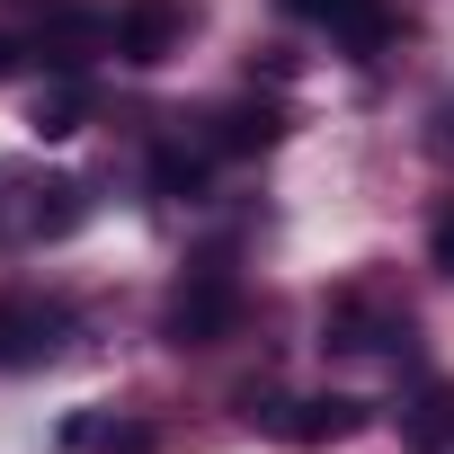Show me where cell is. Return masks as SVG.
<instances>
[{
  "label": "cell",
  "instance_id": "obj_9",
  "mask_svg": "<svg viewBox=\"0 0 454 454\" xmlns=\"http://www.w3.org/2000/svg\"><path fill=\"white\" fill-rule=\"evenodd\" d=\"M268 143H277V107H250L241 98V107L214 116V152H268Z\"/></svg>",
  "mask_w": 454,
  "mask_h": 454
},
{
  "label": "cell",
  "instance_id": "obj_5",
  "mask_svg": "<svg viewBox=\"0 0 454 454\" xmlns=\"http://www.w3.org/2000/svg\"><path fill=\"white\" fill-rule=\"evenodd\" d=\"M178 27H187V10H178V0H125L107 36H116V54H125V63H169Z\"/></svg>",
  "mask_w": 454,
  "mask_h": 454
},
{
  "label": "cell",
  "instance_id": "obj_7",
  "mask_svg": "<svg viewBox=\"0 0 454 454\" xmlns=\"http://www.w3.org/2000/svg\"><path fill=\"white\" fill-rule=\"evenodd\" d=\"M81 116H90V90H81L72 72H54V81L36 90V107H27V125H36L45 143H63V134H81Z\"/></svg>",
  "mask_w": 454,
  "mask_h": 454
},
{
  "label": "cell",
  "instance_id": "obj_3",
  "mask_svg": "<svg viewBox=\"0 0 454 454\" xmlns=\"http://www.w3.org/2000/svg\"><path fill=\"white\" fill-rule=\"evenodd\" d=\"M27 205H0V232H19V241H63L72 223L90 214V196L72 178H45V187H19Z\"/></svg>",
  "mask_w": 454,
  "mask_h": 454
},
{
  "label": "cell",
  "instance_id": "obj_8",
  "mask_svg": "<svg viewBox=\"0 0 454 454\" xmlns=\"http://www.w3.org/2000/svg\"><path fill=\"white\" fill-rule=\"evenodd\" d=\"M152 196L196 205V196H205V152H187V143H152Z\"/></svg>",
  "mask_w": 454,
  "mask_h": 454
},
{
  "label": "cell",
  "instance_id": "obj_12",
  "mask_svg": "<svg viewBox=\"0 0 454 454\" xmlns=\"http://www.w3.org/2000/svg\"><path fill=\"white\" fill-rule=\"evenodd\" d=\"M436 268H454V214L436 223Z\"/></svg>",
  "mask_w": 454,
  "mask_h": 454
},
{
  "label": "cell",
  "instance_id": "obj_13",
  "mask_svg": "<svg viewBox=\"0 0 454 454\" xmlns=\"http://www.w3.org/2000/svg\"><path fill=\"white\" fill-rule=\"evenodd\" d=\"M436 152H454V98L436 107Z\"/></svg>",
  "mask_w": 454,
  "mask_h": 454
},
{
  "label": "cell",
  "instance_id": "obj_1",
  "mask_svg": "<svg viewBox=\"0 0 454 454\" xmlns=\"http://www.w3.org/2000/svg\"><path fill=\"white\" fill-rule=\"evenodd\" d=\"M232 321H241V286H232V268L205 259V268L169 294V321H160V330H169V348H214Z\"/></svg>",
  "mask_w": 454,
  "mask_h": 454
},
{
  "label": "cell",
  "instance_id": "obj_11",
  "mask_svg": "<svg viewBox=\"0 0 454 454\" xmlns=\"http://www.w3.org/2000/svg\"><path fill=\"white\" fill-rule=\"evenodd\" d=\"M98 454H152V427H134V419L125 427H98Z\"/></svg>",
  "mask_w": 454,
  "mask_h": 454
},
{
  "label": "cell",
  "instance_id": "obj_10",
  "mask_svg": "<svg viewBox=\"0 0 454 454\" xmlns=\"http://www.w3.org/2000/svg\"><path fill=\"white\" fill-rule=\"evenodd\" d=\"M401 436H410L419 454H436V445L454 436V392H419V401L401 410Z\"/></svg>",
  "mask_w": 454,
  "mask_h": 454
},
{
  "label": "cell",
  "instance_id": "obj_2",
  "mask_svg": "<svg viewBox=\"0 0 454 454\" xmlns=\"http://www.w3.org/2000/svg\"><path fill=\"white\" fill-rule=\"evenodd\" d=\"M63 330H72V312H63L54 294H10V303H0V374L45 365V356L63 348Z\"/></svg>",
  "mask_w": 454,
  "mask_h": 454
},
{
  "label": "cell",
  "instance_id": "obj_6",
  "mask_svg": "<svg viewBox=\"0 0 454 454\" xmlns=\"http://www.w3.org/2000/svg\"><path fill=\"white\" fill-rule=\"evenodd\" d=\"M286 10H294L303 27H330V36L356 45V54H374L383 27H392V19H383V0H286Z\"/></svg>",
  "mask_w": 454,
  "mask_h": 454
},
{
  "label": "cell",
  "instance_id": "obj_4",
  "mask_svg": "<svg viewBox=\"0 0 454 454\" xmlns=\"http://www.w3.org/2000/svg\"><path fill=\"white\" fill-rule=\"evenodd\" d=\"M356 427H365V401H348V392H321V401H286V410H277V436H286V445H303V454L348 445Z\"/></svg>",
  "mask_w": 454,
  "mask_h": 454
},
{
  "label": "cell",
  "instance_id": "obj_14",
  "mask_svg": "<svg viewBox=\"0 0 454 454\" xmlns=\"http://www.w3.org/2000/svg\"><path fill=\"white\" fill-rule=\"evenodd\" d=\"M10 63H19V45H10V36H0V81H10Z\"/></svg>",
  "mask_w": 454,
  "mask_h": 454
}]
</instances>
